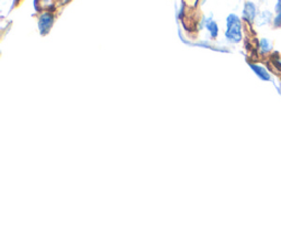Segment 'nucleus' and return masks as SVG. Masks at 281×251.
I'll use <instances>...</instances> for the list:
<instances>
[{
    "instance_id": "f257e3e1",
    "label": "nucleus",
    "mask_w": 281,
    "mask_h": 251,
    "mask_svg": "<svg viewBox=\"0 0 281 251\" xmlns=\"http://www.w3.org/2000/svg\"><path fill=\"white\" fill-rule=\"evenodd\" d=\"M225 39L229 43H240L243 40V20L235 14H229L226 17Z\"/></svg>"
},
{
    "instance_id": "f03ea898",
    "label": "nucleus",
    "mask_w": 281,
    "mask_h": 251,
    "mask_svg": "<svg viewBox=\"0 0 281 251\" xmlns=\"http://www.w3.org/2000/svg\"><path fill=\"white\" fill-rule=\"evenodd\" d=\"M259 15V10L257 8V5L251 0H247L244 3L242 10V20L246 22L248 26H253L256 22V19Z\"/></svg>"
},
{
    "instance_id": "7ed1b4c3",
    "label": "nucleus",
    "mask_w": 281,
    "mask_h": 251,
    "mask_svg": "<svg viewBox=\"0 0 281 251\" xmlns=\"http://www.w3.org/2000/svg\"><path fill=\"white\" fill-rule=\"evenodd\" d=\"M250 67L252 68V71L256 74V76L259 79L264 80V81L271 80V78H272L271 73L265 65L259 64V63H250Z\"/></svg>"
},
{
    "instance_id": "20e7f679",
    "label": "nucleus",
    "mask_w": 281,
    "mask_h": 251,
    "mask_svg": "<svg viewBox=\"0 0 281 251\" xmlns=\"http://www.w3.org/2000/svg\"><path fill=\"white\" fill-rule=\"evenodd\" d=\"M54 22V16L50 12H44L41 15L39 19V29L42 35H45L49 33V31L51 30L53 26Z\"/></svg>"
},
{
    "instance_id": "39448f33",
    "label": "nucleus",
    "mask_w": 281,
    "mask_h": 251,
    "mask_svg": "<svg viewBox=\"0 0 281 251\" xmlns=\"http://www.w3.org/2000/svg\"><path fill=\"white\" fill-rule=\"evenodd\" d=\"M273 19H274V12H272L270 10L259 11V15L256 19V22H255V24H256L258 28L272 26Z\"/></svg>"
},
{
    "instance_id": "423d86ee",
    "label": "nucleus",
    "mask_w": 281,
    "mask_h": 251,
    "mask_svg": "<svg viewBox=\"0 0 281 251\" xmlns=\"http://www.w3.org/2000/svg\"><path fill=\"white\" fill-rule=\"evenodd\" d=\"M273 51V43L267 37H261L257 41V52L261 56L270 55Z\"/></svg>"
},
{
    "instance_id": "0eeeda50",
    "label": "nucleus",
    "mask_w": 281,
    "mask_h": 251,
    "mask_svg": "<svg viewBox=\"0 0 281 251\" xmlns=\"http://www.w3.org/2000/svg\"><path fill=\"white\" fill-rule=\"evenodd\" d=\"M204 27L208 30V32L210 33L211 39H216L219 35V26L216 23L215 20H213L212 18H208L206 21H204Z\"/></svg>"
},
{
    "instance_id": "6e6552de",
    "label": "nucleus",
    "mask_w": 281,
    "mask_h": 251,
    "mask_svg": "<svg viewBox=\"0 0 281 251\" xmlns=\"http://www.w3.org/2000/svg\"><path fill=\"white\" fill-rule=\"evenodd\" d=\"M273 12L274 14H279V12H281V0H277L276 4H274Z\"/></svg>"
}]
</instances>
